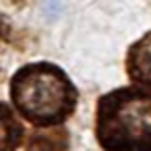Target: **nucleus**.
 <instances>
[{
  "label": "nucleus",
  "mask_w": 151,
  "mask_h": 151,
  "mask_svg": "<svg viewBox=\"0 0 151 151\" xmlns=\"http://www.w3.org/2000/svg\"><path fill=\"white\" fill-rule=\"evenodd\" d=\"M95 137L105 151H151V91L119 87L97 103Z\"/></svg>",
  "instance_id": "f03ea898"
},
{
  "label": "nucleus",
  "mask_w": 151,
  "mask_h": 151,
  "mask_svg": "<svg viewBox=\"0 0 151 151\" xmlns=\"http://www.w3.org/2000/svg\"><path fill=\"white\" fill-rule=\"evenodd\" d=\"M125 70L135 85H141L151 91V30L129 47Z\"/></svg>",
  "instance_id": "7ed1b4c3"
},
{
  "label": "nucleus",
  "mask_w": 151,
  "mask_h": 151,
  "mask_svg": "<svg viewBox=\"0 0 151 151\" xmlns=\"http://www.w3.org/2000/svg\"><path fill=\"white\" fill-rule=\"evenodd\" d=\"M12 107L35 127H55L69 119L79 101L70 77L55 63H28L10 79Z\"/></svg>",
  "instance_id": "f257e3e1"
},
{
  "label": "nucleus",
  "mask_w": 151,
  "mask_h": 151,
  "mask_svg": "<svg viewBox=\"0 0 151 151\" xmlns=\"http://www.w3.org/2000/svg\"><path fill=\"white\" fill-rule=\"evenodd\" d=\"M24 137V127L4 101H0V151H14Z\"/></svg>",
  "instance_id": "20e7f679"
}]
</instances>
